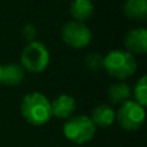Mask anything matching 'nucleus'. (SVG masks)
<instances>
[{
    "mask_svg": "<svg viewBox=\"0 0 147 147\" xmlns=\"http://www.w3.org/2000/svg\"><path fill=\"white\" fill-rule=\"evenodd\" d=\"M21 114L31 125L41 127L52 117L51 102L40 92H31L26 94L21 102Z\"/></svg>",
    "mask_w": 147,
    "mask_h": 147,
    "instance_id": "1",
    "label": "nucleus"
},
{
    "mask_svg": "<svg viewBox=\"0 0 147 147\" xmlns=\"http://www.w3.org/2000/svg\"><path fill=\"white\" fill-rule=\"evenodd\" d=\"M103 69L110 74V76L119 80H124L137 70V62L130 52L127 51H111L106 57H103Z\"/></svg>",
    "mask_w": 147,
    "mask_h": 147,
    "instance_id": "2",
    "label": "nucleus"
},
{
    "mask_svg": "<svg viewBox=\"0 0 147 147\" xmlns=\"http://www.w3.org/2000/svg\"><path fill=\"white\" fill-rule=\"evenodd\" d=\"M49 63V52L40 41H30L21 53V66L28 72L39 74Z\"/></svg>",
    "mask_w": 147,
    "mask_h": 147,
    "instance_id": "3",
    "label": "nucleus"
},
{
    "mask_svg": "<svg viewBox=\"0 0 147 147\" xmlns=\"http://www.w3.org/2000/svg\"><path fill=\"white\" fill-rule=\"evenodd\" d=\"M96 128L90 117L80 115L67 120L63 125V133L69 141L76 145H83L96 136Z\"/></svg>",
    "mask_w": 147,
    "mask_h": 147,
    "instance_id": "4",
    "label": "nucleus"
},
{
    "mask_svg": "<svg viewBox=\"0 0 147 147\" xmlns=\"http://www.w3.org/2000/svg\"><path fill=\"white\" fill-rule=\"evenodd\" d=\"M117 123L125 130H138L145 123V107L136 101H125L116 114Z\"/></svg>",
    "mask_w": 147,
    "mask_h": 147,
    "instance_id": "5",
    "label": "nucleus"
},
{
    "mask_svg": "<svg viewBox=\"0 0 147 147\" xmlns=\"http://www.w3.org/2000/svg\"><path fill=\"white\" fill-rule=\"evenodd\" d=\"M61 36L66 45L75 49H81L90 43L92 32L85 23L74 20L63 25L61 30Z\"/></svg>",
    "mask_w": 147,
    "mask_h": 147,
    "instance_id": "6",
    "label": "nucleus"
},
{
    "mask_svg": "<svg viewBox=\"0 0 147 147\" xmlns=\"http://www.w3.org/2000/svg\"><path fill=\"white\" fill-rule=\"evenodd\" d=\"M124 45L132 53L145 54L147 52V30L145 27L130 30L124 38Z\"/></svg>",
    "mask_w": 147,
    "mask_h": 147,
    "instance_id": "7",
    "label": "nucleus"
},
{
    "mask_svg": "<svg viewBox=\"0 0 147 147\" xmlns=\"http://www.w3.org/2000/svg\"><path fill=\"white\" fill-rule=\"evenodd\" d=\"M52 106V116L58 119H69L76 109V101L70 94H61L53 102Z\"/></svg>",
    "mask_w": 147,
    "mask_h": 147,
    "instance_id": "8",
    "label": "nucleus"
},
{
    "mask_svg": "<svg viewBox=\"0 0 147 147\" xmlns=\"http://www.w3.org/2000/svg\"><path fill=\"white\" fill-rule=\"evenodd\" d=\"M90 119L96 127L107 128L114 124L116 114H115V110L109 105H99L92 111Z\"/></svg>",
    "mask_w": 147,
    "mask_h": 147,
    "instance_id": "9",
    "label": "nucleus"
},
{
    "mask_svg": "<svg viewBox=\"0 0 147 147\" xmlns=\"http://www.w3.org/2000/svg\"><path fill=\"white\" fill-rule=\"evenodd\" d=\"M25 79V70L21 65L8 63L1 66V81L8 86H17Z\"/></svg>",
    "mask_w": 147,
    "mask_h": 147,
    "instance_id": "10",
    "label": "nucleus"
},
{
    "mask_svg": "<svg viewBox=\"0 0 147 147\" xmlns=\"http://www.w3.org/2000/svg\"><path fill=\"white\" fill-rule=\"evenodd\" d=\"M94 12V5L92 0H72L70 4V13L72 18L79 22L89 20Z\"/></svg>",
    "mask_w": 147,
    "mask_h": 147,
    "instance_id": "11",
    "label": "nucleus"
},
{
    "mask_svg": "<svg viewBox=\"0 0 147 147\" xmlns=\"http://www.w3.org/2000/svg\"><path fill=\"white\" fill-rule=\"evenodd\" d=\"M123 10L128 18L145 21L147 18V0H125Z\"/></svg>",
    "mask_w": 147,
    "mask_h": 147,
    "instance_id": "12",
    "label": "nucleus"
},
{
    "mask_svg": "<svg viewBox=\"0 0 147 147\" xmlns=\"http://www.w3.org/2000/svg\"><path fill=\"white\" fill-rule=\"evenodd\" d=\"M107 96L111 103H123V102L128 101L130 97V88L128 86L127 83L124 81H119V83H114L109 86L107 89Z\"/></svg>",
    "mask_w": 147,
    "mask_h": 147,
    "instance_id": "13",
    "label": "nucleus"
},
{
    "mask_svg": "<svg viewBox=\"0 0 147 147\" xmlns=\"http://www.w3.org/2000/svg\"><path fill=\"white\" fill-rule=\"evenodd\" d=\"M134 98L136 102L145 107L147 105V76H142L134 86Z\"/></svg>",
    "mask_w": 147,
    "mask_h": 147,
    "instance_id": "14",
    "label": "nucleus"
},
{
    "mask_svg": "<svg viewBox=\"0 0 147 147\" xmlns=\"http://www.w3.org/2000/svg\"><path fill=\"white\" fill-rule=\"evenodd\" d=\"M84 65L92 71H99L101 69H103V57L98 53H92L85 57Z\"/></svg>",
    "mask_w": 147,
    "mask_h": 147,
    "instance_id": "15",
    "label": "nucleus"
},
{
    "mask_svg": "<svg viewBox=\"0 0 147 147\" xmlns=\"http://www.w3.org/2000/svg\"><path fill=\"white\" fill-rule=\"evenodd\" d=\"M35 35H36V28L34 27L32 25L28 23V25H26L25 27H23V36H25L28 41H34Z\"/></svg>",
    "mask_w": 147,
    "mask_h": 147,
    "instance_id": "16",
    "label": "nucleus"
},
{
    "mask_svg": "<svg viewBox=\"0 0 147 147\" xmlns=\"http://www.w3.org/2000/svg\"><path fill=\"white\" fill-rule=\"evenodd\" d=\"M0 83H1V65H0Z\"/></svg>",
    "mask_w": 147,
    "mask_h": 147,
    "instance_id": "17",
    "label": "nucleus"
}]
</instances>
